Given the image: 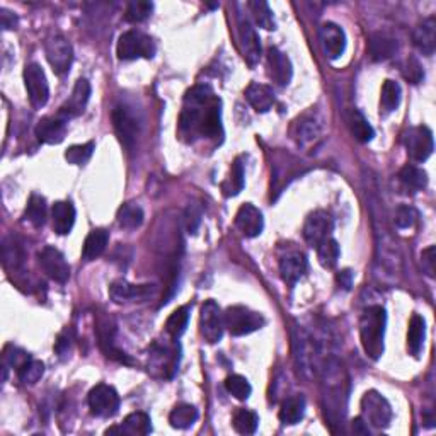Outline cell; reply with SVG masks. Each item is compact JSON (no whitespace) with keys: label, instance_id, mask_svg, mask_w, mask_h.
I'll use <instances>...</instances> for the list:
<instances>
[{"label":"cell","instance_id":"6da1fadb","mask_svg":"<svg viewBox=\"0 0 436 436\" xmlns=\"http://www.w3.org/2000/svg\"><path fill=\"white\" fill-rule=\"evenodd\" d=\"M181 137L194 142L196 138H222V101L210 86H194L184 97L179 116Z\"/></svg>","mask_w":436,"mask_h":436},{"label":"cell","instance_id":"7a4b0ae2","mask_svg":"<svg viewBox=\"0 0 436 436\" xmlns=\"http://www.w3.org/2000/svg\"><path fill=\"white\" fill-rule=\"evenodd\" d=\"M385 325H387V314L385 308L380 306H371L363 311L359 317V340L365 350L367 357L371 359H379L384 354V340H385Z\"/></svg>","mask_w":436,"mask_h":436},{"label":"cell","instance_id":"3957f363","mask_svg":"<svg viewBox=\"0 0 436 436\" xmlns=\"http://www.w3.org/2000/svg\"><path fill=\"white\" fill-rule=\"evenodd\" d=\"M294 351H295V362H297L298 370L307 379H312L320 371V353L319 342L315 337H312L311 332L306 329L295 328L294 329Z\"/></svg>","mask_w":436,"mask_h":436},{"label":"cell","instance_id":"277c9868","mask_svg":"<svg viewBox=\"0 0 436 436\" xmlns=\"http://www.w3.org/2000/svg\"><path fill=\"white\" fill-rule=\"evenodd\" d=\"M155 52L157 48H155L154 40L145 33L135 31V29L123 33L116 45L118 58L125 62L137 60V58H154Z\"/></svg>","mask_w":436,"mask_h":436},{"label":"cell","instance_id":"5b68a950","mask_svg":"<svg viewBox=\"0 0 436 436\" xmlns=\"http://www.w3.org/2000/svg\"><path fill=\"white\" fill-rule=\"evenodd\" d=\"M223 324L232 336H247L264 328L266 319L259 312H254L247 307L232 306L223 314Z\"/></svg>","mask_w":436,"mask_h":436},{"label":"cell","instance_id":"8992f818","mask_svg":"<svg viewBox=\"0 0 436 436\" xmlns=\"http://www.w3.org/2000/svg\"><path fill=\"white\" fill-rule=\"evenodd\" d=\"M111 120L121 145L126 150H133L140 135V120L137 114L131 111V108H128L126 104H120L113 109Z\"/></svg>","mask_w":436,"mask_h":436},{"label":"cell","instance_id":"52a82bcc","mask_svg":"<svg viewBox=\"0 0 436 436\" xmlns=\"http://www.w3.org/2000/svg\"><path fill=\"white\" fill-rule=\"evenodd\" d=\"M362 418L367 425L370 423L371 426L384 430L391 425L392 408L382 393L368 391L362 399Z\"/></svg>","mask_w":436,"mask_h":436},{"label":"cell","instance_id":"ba28073f","mask_svg":"<svg viewBox=\"0 0 436 436\" xmlns=\"http://www.w3.org/2000/svg\"><path fill=\"white\" fill-rule=\"evenodd\" d=\"M24 86H26L29 103L35 109L45 108L50 99V86L45 70L40 63H29L24 69Z\"/></svg>","mask_w":436,"mask_h":436},{"label":"cell","instance_id":"9c48e42d","mask_svg":"<svg viewBox=\"0 0 436 436\" xmlns=\"http://www.w3.org/2000/svg\"><path fill=\"white\" fill-rule=\"evenodd\" d=\"M404 145L414 162H425L435 150L433 131L427 126H414L404 133Z\"/></svg>","mask_w":436,"mask_h":436},{"label":"cell","instance_id":"30bf717a","mask_svg":"<svg viewBox=\"0 0 436 436\" xmlns=\"http://www.w3.org/2000/svg\"><path fill=\"white\" fill-rule=\"evenodd\" d=\"M45 53L55 74L63 75L70 70L72 60H74V50L70 41L62 35H52L45 41Z\"/></svg>","mask_w":436,"mask_h":436},{"label":"cell","instance_id":"8fae6325","mask_svg":"<svg viewBox=\"0 0 436 436\" xmlns=\"http://www.w3.org/2000/svg\"><path fill=\"white\" fill-rule=\"evenodd\" d=\"M91 413L97 418H113L120 409V396L111 385L99 384L89 392L87 397Z\"/></svg>","mask_w":436,"mask_h":436},{"label":"cell","instance_id":"7c38bea8","mask_svg":"<svg viewBox=\"0 0 436 436\" xmlns=\"http://www.w3.org/2000/svg\"><path fill=\"white\" fill-rule=\"evenodd\" d=\"M223 314L220 311L218 303L215 300H206L201 306L200 314V331L201 336L205 337L210 345H215L222 340L223 336Z\"/></svg>","mask_w":436,"mask_h":436},{"label":"cell","instance_id":"4fadbf2b","mask_svg":"<svg viewBox=\"0 0 436 436\" xmlns=\"http://www.w3.org/2000/svg\"><path fill=\"white\" fill-rule=\"evenodd\" d=\"M38 261H40L41 269L48 274V278H52L57 283H67L70 278V266L67 262L65 256L58 251V249L52 247V245H46L45 249H41L38 254Z\"/></svg>","mask_w":436,"mask_h":436},{"label":"cell","instance_id":"5bb4252c","mask_svg":"<svg viewBox=\"0 0 436 436\" xmlns=\"http://www.w3.org/2000/svg\"><path fill=\"white\" fill-rule=\"evenodd\" d=\"M334 230V220L328 211L317 210L311 213L306 220L303 225V237H306L307 244L312 247H317L323 240L331 237V232Z\"/></svg>","mask_w":436,"mask_h":436},{"label":"cell","instance_id":"9a60e30c","mask_svg":"<svg viewBox=\"0 0 436 436\" xmlns=\"http://www.w3.org/2000/svg\"><path fill=\"white\" fill-rule=\"evenodd\" d=\"M155 294L154 285H131L125 279H118L109 286V297L114 303H126V302H143L145 298L152 297Z\"/></svg>","mask_w":436,"mask_h":436},{"label":"cell","instance_id":"2e32d148","mask_svg":"<svg viewBox=\"0 0 436 436\" xmlns=\"http://www.w3.org/2000/svg\"><path fill=\"white\" fill-rule=\"evenodd\" d=\"M91 92L92 89L89 80L79 79L77 82H75L72 96L65 101V104L62 106L58 114H60L62 118H65V120H72V118L80 116V114L86 111V106L89 103V99H91Z\"/></svg>","mask_w":436,"mask_h":436},{"label":"cell","instance_id":"e0dca14e","mask_svg":"<svg viewBox=\"0 0 436 436\" xmlns=\"http://www.w3.org/2000/svg\"><path fill=\"white\" fill-rule=\"evenodd\" d=\"M319 38L320 45L325 57L331 58V60H337L346 50V35L342 31L341 26L334 23H324L319 29Z\"/></svg>","mask_w":436,"mask_h":436},{"label":"cell","instance_id":"ac0fdd59","mask_svg":"<svg viewBox=\"0 0 436 436\" xmlns=\"http://www.w3.org/2000/svg\"><path fill=\"white\" fill-rule=\"evenodd\" d=\"M239 40L245 62L249 67H256L261 60V40L247 18L239 19Z\"/></svg>","mask_w":436,"mask_h":436},{"label":"cell","instance_id":"d6986e66","mask_svg":"<svg viewBox=\"0 0 436 436\" xmlns=\"http://www.w3.org/2000/svg\"><path fill=\"white\" fill-rule=\"evenodd\" d=\"M235 225L242 232L244 237L254 239V237L262 234V228H264V218L259 208L252 205V203H245L239 208L235 215Z\"/></svg>","mask_w":436,"mask_h":436},{"label":"cell","instance_id":"ffe728a7","mask_svg":"<svg viewBox=\"0 0 436 436\" xmlns=\"http://www.w3.org/2000/svg\"><path fill=\"white\" fill-rule=\"evenodd\" d=\"M67 121L60 114L57 116H46L36 125V137L40 142L48 143V145H58L67 137Z\"/></svg>","mask_w":436,"mask_h":436},{"label":"cell","instance_id":"44dd1931","mask_svg":"<svg viewBox=\"0 0 436 436\" xmlns=\"http://www.w3.org/2000/svg\"><path fill=\"white\" fill-rule=\"evenodd\" d=\"M268 74L281 87L288 86L294 77V67H291L290 58L283 52H279L276 46L268 48Z\"/></svg>","mask_w":436,"mask_h":436},{"label":"cell","instance_id":"7402d4cb","mask_svg":"<svg viewBox=\"0 0 436 436\" xmlns=\"http://www.w3.org/2000/svg\"><path fill=\"white\" fill-rule=\"evenodd\" d=\"M399 52V43L389 33H374L368 41V55L374 62H385Z\"/></svg>","mask_w":436,"mask_h":436},{"label":"cell","instance_id":"603a6c76","mask_svg":"<svg viewBox=\"0 0 436 436\" xmlns=\"http://www.w3.org/2000/svg\"><path fill=\"white\" fill-rule=\"evenodd\" d=\"M413 43L426 57H431L436 50V19L427 18L419 23L413 31Z\"/></svg>","mask_w":436,"mask_h":436},{"label":"cell","instance_id":"cb8c5ba5","mask_svg":"<svg viewBox=\"0 0 436 436\" xmlns=\"http://www.w3.org/2000/svg\"><path fill=\"white\" fill-rule=\"evenodd\" d=\"M307 271V259L302 252H291L279 259V273L283 281L294 286Z\"/></svg>","mask_w":436,"mask_h":436},{"label":"cell","instance_id":"d4e9b609","mask_svg":"<svg viewBox=\"0 0 436 436\" xmlns=\"http://www.w3.org/2000/svg\"><path fill=\"white\" fill-rule=\"evenodd\" d=\"M245 99L252 106L254 111L268 113L274 104V92L269 86L252 82L245 89Z\"/></svg>","mask_w":436,"mask_h":436},{"label":"cell","instance_id":"484cf974","mask_svg":"<svg viewBox=\"0 0 436 436\" xmlns=\"http://www.w3.org/2000/svg\"><path fill=\"white\" fill-rule=\"evenodd\" d=\"M52 217L55 232H57L58 235H67L70 234V230L74 228L77 211H75V206L72 205L70 201H57L53 205Z\"/></svg>","mask_w":436,"mask_h":436},{"label":"cell","instance_id":"4316f807","mask_svg":"<svg viewBox=\"0 0 436 436\" xmlns=\"http://www.w3.org/2000/svg\"><path fill=\"white\" fill-rule=\"evenodd\" d=\"M306 414V399L303 396H291L283 401L278 418L283 425H297Z\"/></svg>","mask_w":436,"mask_h":436},{"label":"cell","instance_id":"83f0119b","mask_svg":"<svg viewBox=\"0 0 436 436\" xmlns=\"http://www.w3.org/2000/svg\"><path fill=\"white\" fill-rule=\"evenodd\" d=\"M109 242V232L104 228H96L86 237L82 249V257L86 261H94L106 251V245Z\"/></svg>","mask_w":436,"mask_h":436},{"label":"cell","instance_id":"f1b7e54d","mask_svg":"<svg viewBox=\"0 0 436 436\" xmlns=\"http://www.w3.org/2000/svg\"><path fill=\"white\" fill-rule=\"evenodd\" d=\"M426 340V320L421 315L414 314L409 320L408 329V350L413 357H419Z\"/></svg>","mask_w":436,"mask_h":436},{"label":"cell","instance_id":"f546056e","mask_svg":"<svg viewBox=\"0 0 436 436\" xmlns=\"http://www.w3.org/2000/svg\"><path fill=\"white\" fill-rule=\"evenodd\" d=\"M123 435L133 436H145L152 433V421L150 416L145 413H131L125 418L121 425Z\"/></svg>","mask_w":436,"mask_h":436},{"label":"cell","instance_id":"4dcf8cb0","mask_svg":"<svg viewBox=\"0 0 436 436\" xmlns=\"http://www.w3.org/2000/svg\"><path fill=\"white\" fill-rule=\"evenodd\" d=\"M198 421V409L191 404H177L169 414V423L176 430H188Z\"/></svg>","mask_w":436,"mask_h":436},{"label":"cell","instance_id":"1f68e13d","mask_svg":"<svg viewBox=\"0 0 436 436\" xmlns=\"http://www.w3.org/2000/svg\"><path fill=\"white\" fill-rule=\"evenodd\" d=\"M2 251L4 262H6L7 268L18 269L24 264V261H26V251H24L23 244H21L16 237H7V239L4 240Z\"/></svg>","mask_w":436,"mask_h":436},{"label":"cell","instance_id":"d6a6232c","mask_svg":"<svg viewBox=\"0 0 436 436\" xmlns=\"http://www.w3.org/2000/svg\"><path fill=\"white\" fill-rule=\"evenodd\" d=\"M348 123H350L351 133H353V137L357 138L359 143H368V142H371V140H374V137H375L374 126H371L370 123L367 121V118L363 116V114L359 111H357V109H354V111H351Z\"/></svg>","mask_w":436,"mask_h":436},{"label":"cell","instance_id":"836d02e7","mask_svg":"<svg viewBox=\"0 0 436 436\" xmlns=\"http://www.w3.org/2000/svg\"><path fill=\"white\" fill-rule=\"evenodd\" d=\"M402 99V89L399 82L396 80H385L382 86V96H380V106H382V111L385 114L393 113L399 108Z\"/></svg>","mask_w":436,"mask_h":436},{"label":"cell","instance_id":"e575fe53","mask_svg":"<svg viewBox=\"0 0 436 436\" xmlns=\"http://www.w3.org/2000/svg\"><path fill=\"white\" fill-rule=\"evenodd\" d=\"M189 312H191L189 306H184V307L176 308V311L169 315V319L166 323V331L174 341L179 340V337L184 334L186 328H188Z\"/></svg>","mask_w":436,"mask_h":436},{"label":"cell","instance_id":"d590c367","mask_svg":"<svg viewBox=\"0 0 436 436\" xmlns=\"http://www.w3.org/2000/svg\"><path fill=\"white\" fill-rule=\"evenodd\" d=\"M143 218H145V213H143L142 206H138L137 203H126L118 211V223L123 228H128V230H133V228L142 225Z\"/></svg>","mask_w":436,"mask_h":436},{"label":"cell","instance_id":"8d00e7d4","mask_svg":"<svg viewBox=\"0 0 436 436\" xmlns=\"http://www.w3.org/2000/svg\"><path fill=\"white\" fill-rule=\"evenodd\" d=\"M244 184H245V169L242 159L239 157L234 160V164H232L230 177H228L227 183L222 186L223 194H225V196H237V194L244 189Z\"/></svg>","mask_w":436,"mask_h":436},{"label":"cell","instance_id":"74e56055","mask_svg":"<svg viewBox=\"0 0 436 436\" xmlns=\"http://www.w3.org/2000/svg\"><path fill=\"white\" fill-rule=\"evenodd\" d=\"M317 259H319L320 264L324 266L325 269H332L334 266L337 264V261H340V244H337V240H334L329 237V239H325L317 245Z\"/></svg>","mask_w":436,"mask_h":436},{"label":"cell","instance_id":"f35d334b","mask_svg":"<svg viewBox=\"0 0 436 436\" xmlns=\"http://www.w3.org/2000/svg\"><path fill=\"white\" fill-rule=\"evenodd\" d=\"M234 430L240 435H254L257 426H259V416L254 410L249 409H237L232 419Z\"/></svg>","mask_w":436,"mask_h":436},{"label":"cell","instance_id":"ab89813d","mask_svg":"<svg viewBox=\"0 0 436 436\" xmlns=\"http://www.w3.org/2000/svg\"><path fill=\"white\" fill-rule=\"evenodd\" d=\"M46 213H48V206H46L45 198L40 194H31L26 206V218L29 223L36 228L43 227L46 223Z\"/></svg>","mask_w":436,"mask_h":436},{"label":"cell","instance_id":"60d3db41","mask_svg":"<svg viewBox=\"0 0 436 436\" xmlns=\"http://www.w3.org/2000/svg\"><path fill=\"white\" fill-rule=\"evenodd\" d=\"M249 9H251L254 18H256V23L262 29H266V31H274L276 29L273 11H271L268 4L262 2V0H252V2H249Z\"/></svg>","mask_w":436,"mask_h":436},{"label":"cell","instance_id":"b9f144b4","mask_svg":"<svg viewBox=\"0 0 436 436\" xmlns=\"http://www.w3.org/2000/svg\"><path fill=\"white\" fill-rule=\"evenodd\" d=\"M399 179L406 186H409V188H413V189H425L427 186L426 172L416 166H410V164L401 169Z\"/></svg>","mask_w":436,"mask_h":436},{"label":"cell","instance_id":"7bdbcfd3","mask_svg":"<svg viewBox=\"0 0 436 436\" xmlns=\"http://www.w3.org/2000/svg\"><path fill=\"white\" fill-rule=\"evenodd\" d=\"M152 11H154V4L145 2V0H133V2L128 4L126 7V14L125 19L128 23H143L152 16Z\"/></svg>","mask_w":436,"mask_h":436},{"label":"cell","instance_id":"ee69618b","mask_svg":"<svg viewBox=\"0 0 436 436\" xmlns=\"http://www.w3.org/2000/svg\"><path fill=\"white\" fill-rule=\"evenodd\" d=\"M225 387L228 393H232L239 401H247L252 393L251 384L242 375H228L225 380Z\"/></svg>","mask_w":436,"mask_h":436},{"label":"cell","instance_id":"f6af8a7d","mask_svg":"<svg viewBox=\"0 0 436 436\" xmlns=\"http://www.w3.org/2000/svg\"><path fill=\"white\" fill-rule=\"evenodd\" d=\"M43 374H45V365L41 362H38V359H29L28 363H24V365L18 370L19 380L24 385H35L36 382H40Z\"/></svg>","mask_w":436,"mask_h":436},{"label":"cell","instance_id":"bcb514c9","mask_svg":"<svg viewBox=\"0 0 436 436\" xmlns=\"http://www.w3.org/2000/svg\"><path fill=\"white\" fill-rule=\"evenodd\" d=\"M96 145L94 142L80 143V145H72L65 152V159L69 160L74 166H84L89 159L92 157V152H94Z\"/></svg>","mask_w":436,"mask_h":436},{"label":"cell","instance_id":"7dc6e473","mask_svg":"<svg viewBox=\"0 0 436 436\" xmlns=\"http://www.w3.org/2000/svg\"><path fill=\"white\" fill-rule=\"evenodd\" d=\"M320 135V126L315 120H302L297 121V140L298 143L306 145V143L312 142Z\"/></svg>","mask_w":436,"mask_h":436},{"label":"cell","instance_id":"c3c4849f","mask_svg":"<svg viewBox=\"0 0 436 436\" xmlns=\"http://www.w3.org/2000/svg\"><path fill=\"white\" fill-rule=\"evenodd\" d=\"M393 222H396L397 228H413L414 223L418 222V211L409 205L397 206L396 215H393Z\"/></svg>","mask_w":436,"mask_h":436},{"label":"cell","instance_id":"681fc988","mask_svg":"<svg viewBox=\"0 0 436 436\" xmlns=\"http://www.w3.org/2000/svg\"><path fill=\"white\" fill-rule=\"evenodd\" d=\"M404 77L413 84H419L423 79H425V72H423L421 63H419L416 58H409V60L406 62Z\"/></svg>","mask_w":436,"mask_h":436},{"label":"cell","instance_id":"f907efd6","mask_svg":"<svg viewBox=\"0 0 436 436\" xmlns=\"http://www.w3.org/2000/svg\"><path fill=\"white\" fill-rule=\"evenodd\" d=\"M186 228H188L189 234H194L198 230L201 223V208L198 205H189L184 215Z\"/></svg>","mask_w":436,"mask_h":436},{"label":"cell","instance_id":"816d5d0a","mask_svg":"<svg viewBox=\"0 0 436 436\" xmlns=\"http://www.w3.org/2000/svg\"><path fill=\"white\" fill-rule=\"evenodd\" d=\"M11 350H12V353H9V351L4 353V362H6V365H11L19 370L24 363H28L29 359H31V357H29L26 351L18 350V348H11Z\"/></svg>","mask_w":436,"mask_h":436},{"label":"cell","instance_id":"f5cc1de1","mask_svg":"<svg viewBox=\"0 0 436 436\" xmlns=\"http://www.w3.org/2000/svg\"><path fill=\"white\" fill-rule=\"evenodd\" d=\"M72 340H74V337H72V331H69V329H67L65 332H62L60 336H58L57 345H55V351L58 353V357L65 358L67 354L70 353V351H72Z\"/></svg>","mask_w":436,"mask_h":436},{"label":"cell","instance_id":"db71d44e","mask_svg":"<svg viewBox=\"0 0 436 436\" xmlns=\"http://www.w3.org/2000/svg\"><path fill=\"white\" fill-rule=\"evenodd\" d=\"M421 262H423V269L430 278H435V245H430V247L425 249L421 254Z\"/></svg>","mask_w":436,"mask_h":436},{"label":"cell","instance_id":"11a10c76","mask_svg":"<svg viewBox=\"0 0 436 436\" xmlns=\"http://www.w3.org/2000/svg\"><path fill=\"white\" fill-rule=\"evenodd\" d=\"M336 281L337 285H340V288H342V290H351V286H353V271L351 269H342L337 273L336 276Z\"/></svg>","mask_w":436,"mask_h":436},{"label":"cell","instance_id":"9f6ffc18","mask_svg":"<svg viewBox=\"0 0 436 436\" xmlns=\"http://www.w3.org/2000/svg\"><path fill=\"white\" fill-rule=\"evenodd\" d=\"M0 23H2L4 29H16V26H18V18L7 9H2L0 11Z\"/></svg>","mask_w":436,"mask_h":436},{"label":"cell","instance_id":"6f0895ef","mask_svg":"<svg viewBox=\"0 0 436 436\" xmlns=\"http://www.w3.org/2000/svg\"><path fill=\"white\" fill-rule=\"evenodd\" d=\"M367 423L363 421V418H357L353 421V431L354 433H362V435H370V431H368V427L365 426Z\"/></svg>","mask_w":436,"mask_h":436}]
</instances>
